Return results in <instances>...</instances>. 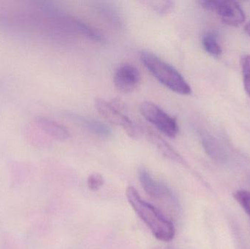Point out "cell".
<instances>
[{
  "mask_svg": "<svg viewBox=\"0 0 250 249\" xmlns=\"http://www.w3.org/2000/svg\"><path fill=\"white\" fill-rule=\"evenodd\" d=\"M126 195L134 211L157 240L169 242L173 239L176 232L173 224L160 211L142 200L139 193L133 187H127Z\"/></svg>",
  "mask_w": 250,
  "mask_h": 249,
  "instance_id": "cell-1",
  "label": "cell"
},
{
  "mask_svg": "<svg viewBox=\"0 0 250 249\" xmlns=\"http://www.w3.org/2000/svg\"><path fill=\"white\" fill-rule=\"evenodd\" d=\"M140 57L147 70L166 88L179 95L192 93L189 83L173 66L149 51H142Z\"/></svg>",
  "mask_w": 250,
  "mask_h": 249,
  "instance_id": "cell-2",
  "label": "cell"
},
{
  "mask_svg": "<svg viewBox=\"0 0 250 249\" xmlns=\"http://www.w3.org/2000/svg\"><path fill=\"white\" fill-rule=\"evenodd\" d=\"M141 112L148 122L169 137H175L179 133L177 121L171 115L156 104L151 102H142Z\"/></svg>",
  "mask_w": 250,
  "mask_h": 249,
  "instance_id": "cell-3",
  "label": "cell"
},
{
  "mask_svg": "<svg viewBox=\"0 0 250 249\" xmlns=\"http://www.w3.org/2000/svg\"><path fill=\"white\" fill-rule=\"evenodd\" d=\"M139 180L144 191L150 197L166 203L174 210L179 209V201L173 191L166 184L153 178L147 170L144 168L140 170Z\"/></svg>",
  "mask_w": 250,
  "mask_h": 249,
  "instance_id": "cell-4",
  "label": "cell"
},
{
  "mask_svg": "<svg viewBox=\"0 0 250 249\" xmlns=\"http://www.w3.org/2000/svg\"><path fill=\"white\" fill-rule=\"evenodd\" d=\"M95 108L105 119L122 127L129 137H138L139 135V127L114 104L104 99H97Z\"/></svg>",
  "mask_w": 250,
  "mask_h": 249,
  "instance_id": "cell-5",
  "label": "cell"
},
{
  "mask_svg": "<svg viewBox=\"0 0 250 249\" xmlns=\"http://www.w3.org/2000/svg\"><path fill=\"white\" fill-rule=\"evenodd\" d=\"M200 3L207 10L216 12L226 24L237 26L245 21V13L236 1H201Z\"/></svg>",
  "mask_w": 250,
  "mask_h": 249,
  "instance_id": "cell-6",
  "label": "cell"
},
{
  "mask_svg": "<svg viewBox=\"0 0 250 249\" xmlns=\"http://www.w3.org/2000/svg\"><path fill=\"white\" fill-rule=\"evenodd\" d=\"M141 82V74L138 69L130 64L120 66L116 70L114 83L116 88L123 93L133 92Z\"/></svg>",
  "mask_w": 250,
  "mask_h": 249,
  "instance_id": "cell-7",
  "label": "cell"
},
{
  "mask_svg": "<svg viewBox=\"0 0 250 249\" xmlns=\"http://www.w3.org/2000/svg\"><path fill=\"white\" fill-rule=\"evenodd\" d=\"M67 115L73 121H76L78 124L84 127L88 131L93 133L95 135L99 136L103 138H108L112 134L111 129L108 126L98 120L86 118V117L82 116V115L76 114H72V113Z\"/></svg>",
  "mask_w": 250,
  "mask_h": 249,
  "instance_id": "cell-8",
  "label": "cell"
},
{
  "mask_svg": "<svg viewBox=\"0 0 250 249\" xmlns=\"http://www.w3.org/2000/svg\"><path fill=\"white\" fill-rule=\"evenodd\" d=\"M37 124L45 134L57 140H65L70 137V133L66 127L49 118L39 117Z\"/></svg>",
  "mask_w": 250,
  "mask_h": 249,
  "instance_id": "cell-9",
  "label": "cell"
},
{
  "mask_svg": "<svg viewBox=\"0 0 250 249\" xmlns=\"http://www.w3.org/2000/svg\"><path fill=\"white\" fill-rule=\"evenodd\" d=\"M30 173V168L28 165L17 163L12 165L9 171L10 187L13 189L21 187L27 181Z\"/></svg>",
  "mask_w": 250,
  "mask_h": 249,
  "instance_id": "cell-10",
  "label": "cell"
},
{
  "mask_svg": "<svg viewBox=\"0 0 250 249\" xmlns=\"http://www.w3.org/2000/svg\"><path fill=\"white\" fill-rule=\"evenodd\" d=\"M147 134H148L151 142L157 146L159 151L165 156L171 159V160L174 161V162L183 163V159L181 157L180 155L164 139L162 138L160 136H159L156 133H153V132H147Z\"/></svg>",
  "mask_w": 250,
  "mask_h": 249,
  "instance_id": "cell-11",
  "label": "cell"
},
{
  "mask_svg": "<svg viewBox=\"0 0 250 249\" xmlns=\"http://www.w3.org/2000/svg\"><path fill=\"white\" fill-rule=\"evenodd\" d=\"M203 45L204 49L208 54L213 57H219L222 54V49L219 45L215 36L212 34L208 33L203 38Z\"/></svg>",
  "mask_w": 250,
  "mask_h": 249,
  "instance_id": "cell-12",
  "label": "cell"
},
{
  "mask_svg": "<svg viewBox=\"0 0 250 249\" xmlns=\"http://www.w3.org/2000/svg\"><path fill=\"white\" fill-rule=\"evenodd\" d=\"M152 10H155L159 14L166 15L173 10V2L170 1H145Z\"/></svg>",
  "mask_w": 250,
  "mask_h": 249,
  "instance_id": "cell-13",
  "label": "cell"
},
{
  "mask_svg": "<svg viewBox=\"0 0 250 249\" xmlns=\"http://www.w3.org/2000/svg\"><path fill=\"white\" fill-rule=\"evenodd\" d=\"M242 68L245 90L250 97V55L242 57Z\"/></svg>",
  "mask_w": 250,
  "mask_h": 249,
  "instance_id": "cell-14",
  "label": "cell"
},
{
  "mask_svg": "<svg viewBox=\"0 0 250 249\" xmlns=\"http://www.w3.org/2000/svg\"><path fill=\"white\" fill-rule=\"evenodd\" d=\"M105 184V180L101 174L95 172L91 174L87 178L88 188L92 192L99 191Z\"/></svg>",
  "mask_w": 250,
  "mask_h": 249,
  "instance_id": "cell-15",
  "label": "cell"
},
{
  "mask_svg": "<svg viewBox=\"0 0 250 249\" xmlns=\"http://www.w3.org/2000/svg\"><path fill=\"white\" fill-rule=\"evenodd\" d=\"M234 197L250 217V192L239 190L234 194Z\"/></svg>",
  "mask_w": 250,
  "mask_h": 249,
  "instance_id": "cell-16",
  "label": "cell"
},
{
  "mask_svg": "<svg viewBox=\"0 0 250 249\" xmlns=\"http://www.w3.org/2000/svg\"><path fill=\"white\" fill-rule=\"evenodd\" d=\"M1 249H20L16 238L11 234L4 233L1 238Z\"/></svg>",
  "mask_w": 250,
  "mask_h": 249,
  "instance_id": "cell-17",
  "label": "cell"
},
{
  "mask_svg": "<svg viewBox=\"0 0 250 249\" xmlns=\"http://www.w3.org/2000/svg\"><path fill=\"white\" fill-rule=\"evenodd\" d=\"M245 31H246L247 33H248L250 36V22L248 23L246 27H245Z\"/></svg>",
  "mask_w": 250,
  "mask_h": 249,
  "instance_id": "cell-18",
  "label": "cell"
}]
</instances>
